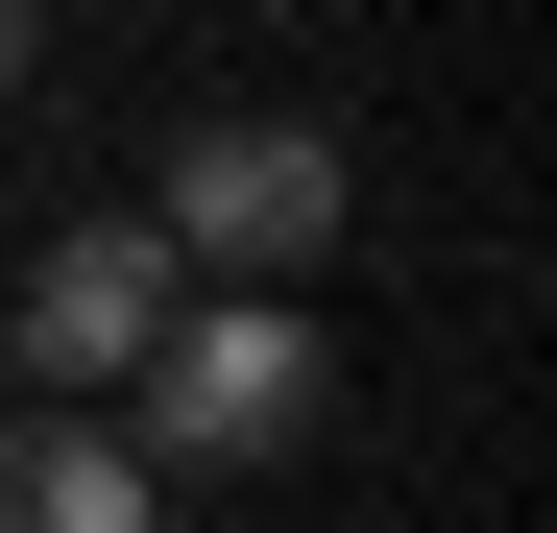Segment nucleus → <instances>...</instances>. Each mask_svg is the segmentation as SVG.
I'll return each mask as SVG.
<instances>
[{
  "instance_id": "nucleus-1",
  "label": "nucleus",
  "mask_w": 557,
  "mask_h": 533,
  "mask_svg": "<svg viewBox=\"0 0 557 533\" xmlns=\"http://www.w3.org/2000/svg\"><path fill=\"white\" fill-rule=\"evenodd\" d=\"M315 412H339L315 315H292V292H195V315L146 339V436H122V461H146V485H170V461H292Z\"/></svg>"
},
{
  "instance_id": "nucleus-2",
  "label": "nucleus",
  "mask_w": 557,
  "mask_h": 533,
  "mask_svg": "<svg viewBox=\"0 0 557 533\" xmlns=\"http://www.w3.org/2000/svg\"><path fill=\"white\" fill-rule=\"evenodd\" d=\"M146 243L219 266V292H267V266L339 243V146H315V122H195V146H170V195H146Z\"/></svg>"
},
{
  "instance_id": "nucleus-3",
  "label": "nucleus",
  "mask_w": 557,
  "mask_h": 533,
  "mask_svg": "<svg viewBox=\"0 0 557 533\" xmlns=\"http://www.w3.org/2000/svg\"><path fill=\"white\" fill-rule=\"evenodd\" d=\"M170 315H195V266H170L146 219H73V243L25 266V339H0V364H49V388H146Z\"/></svg>"
},
{
  "instance_id": "nucleus-4",
  "label": "nucleus",
  "mask_w": 557,
  "mask_h": 533,
  "mask_svg": "<svg viewBox=\"0 0 557 533\" xmlns=\"http://www.w3.org/2000/svg\"><path fill=\"white\" fill-rule=\"evenodd\" d=\"M0 533H170V485L122 461V412H0Z\"/></svg>"
},
{
  "instance_id": "nucleus-5",
  "label": "nucleus",
  "mask_w": 557,
  "mask_h": 533,
  "mask_svg": "<svg viewBox=\"0 0 557 533\" xmlns=\"http://www.w3.org/2000/svg\"><path fill=\"white\" fill-rule=\"evenodd\" d=\"M0 98H25V0H0Z\"/></svg>"
},
{
  "instance_id": "nucleus-6",
  "label": "nucleus",
  "mask_w": 557,
  "mask_h": 533,
  "mask_svg": "<svg viewBox=\"0 0 557 533\" xmlns=\"http://www.w3.org/2000/svg\"><path fill=\"white\" fill-rule=\"evenodd\" d=\"M0 388H25V364H0Z\"/></svg>"
}]
</instances>
